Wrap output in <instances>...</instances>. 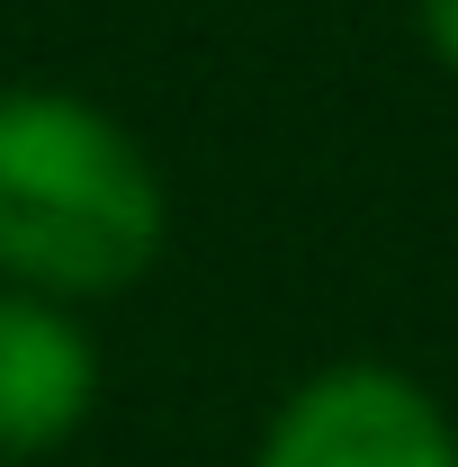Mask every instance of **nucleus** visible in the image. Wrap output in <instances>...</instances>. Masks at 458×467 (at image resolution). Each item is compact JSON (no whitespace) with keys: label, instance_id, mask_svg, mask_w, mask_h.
I'll return each mask as SVG.
<instances>
[{"label":"nucleus","instance_id":"obj_2","mask_svg":"<svg viewBox=\"0 0 458 467\" xmlns=\"http://www.w3.org/2000/svg\"><path fill=\"white\" fill-rule=\"evenodd\" d=\"M252 467H458V413L396 359H324L270 405Z\"/></svg>","mask_w":458,"mask_h":467},{"label":"nucleus","instance_id":"obj_4","mask_svg":"<svg viewBox=\"0 0 458 467\" xmlns=\"http://www.w3.org/2000/svg\"><path fill=\"white\" fill-rule=\"evenodd\" d=\"M413 36H422V55L458 81V0H413Z\"/></svg>","mask_w":458,"mask_h":467},{"label":"nucleus","instance_id":"obj_1","mask_svg":"<svg viewBox=\"0 0 458 467\" xmlns=\"http://www.w3.org/2000/svg\"><path fill=\"white\" fill-rule=\"evenodd\" d=\"M172 252V180L153 144L72 81H0V288L99 306Z\"/></svg>","mask_w":458,"mask_h":467},{"label":"nucleus","instance_id":"obj_3","mask_svg":"<svg viewBox=\"0 0 458 467\" xmlns=\"http://www.w3.org/2000/svg\"><path fill=\"white\" fill-rule=\"evenodd\" d=\"M109 359L81 306L0 288V467L55 459L90 431Z\"/></svg>","mask_w":458,"mask_h":467}]
</instances>
